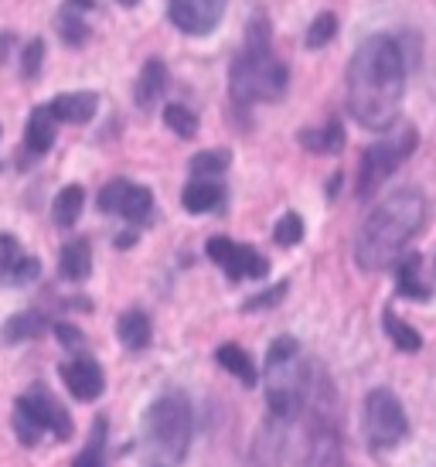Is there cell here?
Wrapping results in <instances>:
<instances>
[{"mask_svg":"<svg viewBox=\"0 0 436 467\" xmlns=\"http://www.w3.org/2000/svg\"><path fill=\"white\" fill-rule=\"evenodd\" d=\"M406 92V58L396 38L372 35L348 66V109L365 130H392Z\"/></svg>","mask_w":436,"mask_h":467,"instance_id":"6da1fadb","label":"cell"},{"mask_svg":"<svg viewBox=\"0 0 436 467\" xmlns=\"http://www.w3.org/2000/svg\"><path fill=\"white\" fill-rule=\"evenodd\" d=\"M426 225V198L412 188L389 195L361 222L355 235V260L361 270H385L410 246V239Z\"/></svg>","mask_w":436,"mask_h":467,"instance_id":"7a4b0ae2","label":"cell"},{"mask_svg":"<svg viewBox=\"0 0 436 467\" xmlns=\"http://www.w3.org/2000/svg\"><path fill=\"white\" fill-rule=\"evenodd\" d=\"M286 66L273 55V41H270V25L266 17L256 14L253 25L245 31V45L243 52L235 55L229 72V92L235 103H256V99H280L286 92Z\"/></svg>","mask_w":436,"mask_h":467,"instance_id":"3957f363","label":"cell"},{"mask_svg":"<svg viewBox=\"0 0 436 467\" xmlns=\"http://www.w3.org/2000/svg\"><path fill=\"white\" fill-rule=\"evenodd\" d=\"M266 402H270V413L276 420H294L304 406H307L310 392V376H304L300 368V345L294 337H276L266 355Z\"/></svg>","mask_w":436,"mask_h":467,"instance_id":"277c9868","label":"cell"},{"mask_svg":"<svg viewBox=\"0 0 436 467\" xmlns=\"http://www.w3.org/2000/svg\"><path fill=\"white\" fill-rule=\"evenodd\" d=\"M192 430L194 416L184 392H164L147 410V441L154 447V454L164 457L167 464L184 461L188 447H192Z\"/></svg>","mask_w":436,"mask_h":467,"instance_id":"5b68a950","label":"cell"},{"mask_svg":"<svg viewBox=\"0 0 436 467\" xmlns=\"http://www.w3.org/2000/svg\"><path fill=\"white\" fill-rule=\"evenodd\" d=\"M416 150V130L412 127H396L389 130L379 143H372L365 154H361V168H358V195H372L382 182H389L402 164L406 157Z\"/></svg>","mask_w":436,"mask_h":467,"instance_id":"8992f818","label":"cell"},{"mask_svg":"<svg viewBox=\"0 0 436 467\" xmlns=\"http://www.w3.org/2000/svg\"><path fill=\"white\" fill-rule=\"evenodd\" d=\"M410 420L402 402L389 389H372L365 396V441L372 451H392L396 443L406 441Z\"/></svg>","mask_w":436,"mask_h":467,"instance_id":"52a82bcc","label":"cell"},{"mask_svg":"<svg viewBox=\"0 0 436 467\" xmlns=\"http://www.w3.org/2000/svg\"><path fill=\"white\" fill-rule=\"evenodd\" d=\"M229 0H167V17L184 35H212Z\"/></svg>","mask_w":436,"mask_h":467,"instance_id":"ba28073f","label":"cell"},{"mask_svg":"<svg viewBox=\"0 0 436 467\" xmlns=\"http://www.w3.org/2000/svg\"><path fill=\"white\" fill-rule=\"evenodd\" d=\"M62 379H65V386H68V392L82 402L99 400L106 389L103 368L92 362V358H76V362L62 365Z\"/></svg>","mask_w":436,"mask_h":467,"instance_id":"9c48e42d","label":"cell"},{"mask_svg":"<svg viewBox=\"0 0 436 467\" xmlns=\"http://www.w3.org/2000/svg\"><path fill=\"white\" fill-rule=\"evenodd\" d=\"M96 106H99L96 92H65V96H55L52 103H48V109L62 123H89L96 117Z\"/></svg>","mask_w":436,"mask_h":467,"instance_id":"30bf717a","label":"cell"},{"mask_svg":"<svg viewBox=\"0 0 436 467\" xmlns=\"http://www.w3.org/2000/svg\"><path fill=\"white\" fill-rule=\"evenodd\" d=\"M164 89H167V66L161 58H147L143 72L137 76V89H133L137 106H140V109H151V106L164 96Z\"/></svg>","mask_w":436,"mask_h":467,"instance_id":"8fae6325","label":"cell"},{"mask_svg":"<svg viewBox=\"0 0 436 467\" xmlns=\"http://www.w3.org/2000/svg\"><path fill=\"white\" fill-rule=\"evenodd\" d=\"M58 270H62L65 280H86L92 270V246L86 239H72L62 246V256H58Z\"/></svg>","mask_w":436,"mask_h":467,"instance_id":"7c38bea8","label":"cell"},{"mask_svg":"<svg viewBox=\"0 0 436 467\" xmlns=\"http://www.w3.org/2000/svg\"><path fill=\"white\" fill-rule=\"evenodd\" d=\"M55 123L58 119L52 117V109L45 106V109H35L31 119H27V133H25V143L31 154H48L55 143Z\"/></svg>","mask_w":436,"mask_h":467,"instance_id":"4fadbf2b","label":"cell"},{"mask_svg":"<svg viewBox=\"0 0 436 467\" xmlns=\"http://www.w3.org/2000/svg\"><path fill=\"white\" fill-rule=\"evenodd\" d=\"M116 331H119V341H123L130 351H143L147 345H151V337H154L151 317H147L143 311H127L123 317H119Z\"/></svg>","mask_w":436,"mask_h":467,"instance_id":"5bb4252c","label":"cell"},{"mask_svg":"<svg viewBox=\"0 0 436 467\" xmlns=\"http://www.w3.org/2000/svg\"><path fill=\"white\" fill-rule=\"evenodd\" d=\"M82 205H86V192L78 188V184H65L62 192L55 195V225H62V229H68V225H76L78 215H82Z\"/></svg>","mask_w":436,"mask_h":467,"instance_id":"9a60e30c","label":"cell"},{"mask_svg":"<svg viewBox=\"0 0 436 467\" xmlns=\"http://www.w3.org/2000/svg\"><path fill=\"white\" fill-rule=\"evenodd\" d=\"M215 358H218V365L229 368L239 382L256 386V365H253V358L245 355V348H239V345H222V348L215 351Z\"/></svg>","mask_w":436,"mask_h":467,"instance_id":"2e32d148","label":"cell"},{"mask_svg":"<svg viewBox=\"0 0 436 467\" xmlns=\"http://www.w3.org/2000/svg\"><path fill=\"white\" fill-rule=\"evenodd\" d=\"M218 198H222V192H218V184L212 182H192L184 192H181V205L188 208L192 215H202V212H212V208L218 205Z\"/></svg>","mask_w":436,"mask_h":467,"instance_id":"e0dca14e","label":"cell"},{"mask_svg":"<svg viewBox=\"0 0 436 467\" xmlns=\"http://www.w3.org/2000/svg\"><path fill=\"white\" fill-rule=\"evenodd\" d=\"M266 266H270V263L263 260L253 246H239L235 249V256H232V263L225 266V273H229L232 280H243V276L259 280V276H266Z\"/></svg>","mask_w":436,"mask_h":467,"instance_id":"ac0fdd59","label":"cell"},{"mask_svg":"<svg viewBox=\"0 0 436 467\" xmlns=\"http://www.w3.org/2000/svg\"><path fill=\"white\" fill-rule=\"evenodd\" d=\"M385 335L392 337V345H396L399 351H420V348H423V337H420V331H416V327H410L402 317H396V314H385Z\"/></svg>","mask_w":436,"mask_h":467,"instance_id":"d6986e66","label":"cell"},{"mask_svg":"<svg viewBox=\"0 0 436 467\" xmlns=\"http://www.w3.org/2000/svg\"><path fill=\"white\" fill-rule=\"evenodd\" d=\"M300 143L307 150H341L345 147V130L337 123H327L321 130H304L300 133Z\"/></svg>","mask_w":436,"mask_h":467,"instance_id":"ffe728a7","label":"cell"},{"mask_svg":"<svg viewBox=\"0 0 436 467\" xmlns=\"http://www.w3.org/2000/svg\"><path fill=\"white\" fill-rule=\"evenodd\" d=\"M45 331V321L38 314H14L11 321L4 325V341H27V337H38Z\"/></svg>","mask_w":436,"mask_h":467,"instance_id":"44dd1931","label":"cell"},{"mask_svg":"<svg viewBox=\"0 0 436 467\" xmlns=\"http://www.w3.org/2000/svg\"><path fill=\"white\" fill-rule=\"evenodd\" d=\"M154 212V195H151V188H143V184H133L130 188V195H127V202H123V219H130V222H143L147 215Z\"/></svg>","mask_w":436,"mask_h":467,"instance_id":"7402d4cb","label":"cell"},{"mask_svg":"<svg viewBox=\"0 0 436 467\" xmlns=\"http://www.w3.org/2000/svg\"><path fill=\"white\" fill-rule=\"evenodd\" d=\"M164 123L178 133V137H184V140L198 133V117H194L188 106H181V103H167L164 106Z\"/></svg>","mask_w":436,"mask_h":467,"instance_id":"603a6c76","label":"cell"},{"mask_svg":"<svg viewBox=\"0 0 436 467\" xmlns=\"http://www.w3.org/2000/svg\"><path fill=\"white\" fill-rule=\"evenodd\" d=\"M229 161H232L229 150H202V154L192 157V174H198V178L222 174V171L229 168Z\"/></svg>","mask_w":436,"mask_h":467,"instance_id":"cb8c5ba5","label":"cell"},{"mask_svg":"<svg viewBox=\"0 0 436 467\" xmlns=\"http://www.w3.org/2000/svg\"><path fill=\"white\" fill-rule=\"evenodd\" d=\"M21 246H17V239H14L11 233L0 235V280H11L14 284V273H17V266H21Z\"/></svg>","mask_w":436,"mask_h":467,"instance_id":"d4e9b609","label":"cell"},{"mask_svg":"<svg viewBox=\"0 0 436 467\" xmlns=\"http://www.w3.org/2000/svg\"><path fill=\"white\" fill-rule=\"evenodd\" d=\"M130 188H133V184L123 182V178H116V182L106 184L103 192H99V212L119 215V212H123V202H127V195H130Z\"/></svg>","mask_w":436,"mask_h":467,"instance_id":"484cf974","label":"cell"},{"mask_svg":"<svg viewBox=\"0 0 436 467\" xmlns=\"http://www.w3.org/2000/svg\"><path fill=\"white\" fill-rule=\"evenodd\" d=\"M58 35H62V41H68V45H82V41L89 38V25H86L72 7H65V11L58 14Z\"/></svg>","mask_w":436,"mask_h":467,"instance_id":"4316f807","label":"cell"},{"mask_svg":"<svg viewBox=\"0 0 436 467\" xmlns=\"http://www.w3.org/2000/svg\"><path fill=\"white\" fill-rule=\"evenodd\" d=\"M103 430H106V420H96L89 447L76 457V464L72 467H103Z\"/></svg>","mask_w":436,"mask_h":467,"instance_id":"83f0119b","label":"cell"},{"mask_svg":"<svg viewBox=\"0 0 436 467\" xmlns=\"http://www.w3.org/2000/svg\"><path fill=\"white\" fill-rule=\"evenodd\" d=\"M304 239V219L296 212H286L280 222H276V243L280 246H296Z\"/></svg>","mask_w":436,"mask_h":467,"instance_id":"f1b7e54d","label":"cell"},{"mask_svg":"<svg viewBox=\"0 0 436 467\" xmlns=\"http://www.w3.org/2000/svg\"><path fill=\"white\" fill-rule=\"evenodd\" d=\"M334 31H337V17H334V14L314 17V25H310V31H307V48H324V45L334 38Z\"/></svg>","mask_w":436,"mask_h":467,"instance_id":"f546056e","label":"cell"},{"mask_svg":"<svg viewBox=\"0 0 436 467\" xmlns=\"http://www.w3.org/2000/svg\"><path fill=\"white\" fill-rule=\"evenodd\" d=\"M416 266H420V260H416V256H410V260L399 266V290H402L406 297H412V300H423L426 286L416 284Z\"/></svg>","mask_w":436,"mask_h":467,"instance_id":"4dcf8cb0","label":"cell"},{"mask_svg":"<svg viewBox=\"0 0 436 467\" xmlns=\"http://www.w3.org/2000/svg\"><path fill=\"white\" fill-rule=\"evenodd\" d=\"M235 243H232L229 235H215V239H208V246H205V253H208V260L212 263H218L222 270L232 263V256H235Z\"/></svg>","mask_w":436,"mask_h":467,"instance_id":"1f68e13d","label":"cell"},{"mask_svg":"<svg viewBox=\"0 0 436 467\" xmlns=\"http://www.w3.org/2000/svg\"><path fill=\"white\" fill-rule=\"evenodd\" d=\"M14 430H17V441L25 443V447H35V443L41 441V423H35L27 413H21V410H14Z\"/></svg>","mask_w":436,"mask_h":467,"instance_id":"d6a6232c","label":"cell"},{"mask_svg":"<svg viewBox=\"0 0 436 467\" xmlns=\"http://www.w3.org/2000/svg\"><path fill=\"white\" fill-rule=\"evenodd\" d=\"M41 62H45V41L35 38L25 48V58H21V72H25V78H38L41 76Z\"/></svg>","mask_w":436,"mask_h":467,"instance_id":"836d02e7","label":"cell"},{"mask_svg":"<svg viewBox=\"0 0 436 467\" xmlns=\"http://www.w3.org/2000/svg\"><path fill=\"white\" fill-rule=\"evenodd\" d=\"M55 337H58L68 351H78L82 345H86V335H82V331H76L72 325H55Z\"/></svg>","mask_w":436,"mask_h":467,"instance_id":"e575fe53","label":"cell"},{"mask_svg":"<svg viewBox=\"0 0 436 467\" xmlns=\"http://www.w3.org/2000/svg\"><path fill=\"white\" fill-rule=\"evenodd\" d=\"M286 294V284H276L273 290H263L259 297H253V300H245V311H259V307H270V304H276V300Z\"/></svg>","mask_w":436,"mask_h":467,"instance_id":"d590c367","label":"cell"},{"mask_svg":"<svg viewBox=\"0 0 436 467\" xmlns=\"http://www.w3.org/2000/svg\"><path fill=\"white\" fill-rule=\"evenodd\" d=\"M38 273H41V263L35 260V256H25L21 266H17V273H14V284H27V280H35Z\"/></svg>","mask_w":436,"mask_h":467,"instance_id":"8d00e7d4","label":"cell"},{"mask_svg":"<svg viewBox=\"0 0 436 467\" xmlns=\"http://www.w3.org/2000/svg\"><path fill=\"white\" fill-rule=\"evenodd\" d=\"M133 243H137V233H119V235H116V246H119V249H130Z\"/></svg>","mask_w":436,"mask_h":467,"instance_id":"74e56055","label":"cell"},{"mask_svg":"<svg viewBox=\"0 0 436 467\" xmlns=\"http://www.w3.org/2000/svg\"><path fill=\"white\" fill-rule=\"evenodd\" d=\"M7 45H11V35H4V41H0V62L11 55V48H7Z\"/></svg>","mask_w":436,"mask_h":467,"instance_id":"f35d334b","label":"cell"},{"mask_svg":"<svg viewBox=\"0 0 436 467\" xmlns=\"http://www.w3.org/2000/svg\"><path fill=\"white\" fill-rule=\"evenodd\" d=\"M72 7H92V0H72Z\"/></svg>","mask_w":436,"mask_h":467,"instance_id":"ab89813d","label":"cell"},{"mask_svg":"<svg viewBox=\"0 0 436 467\" xmlns=\"http://www.w3.org/2000/svg\"><path fill=\"white\" fill-rule=\"evenodd\" d=\"M119 4H123V7H133V4H140V0H119Z\"/></svg>","mask_w":436,"mask_h":467,"instance_id":"60d3db41","label":"cell"}]
</instances>
